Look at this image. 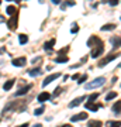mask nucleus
Segmentation results:
<instances>
[{
    "label": "nucleus",
    "mask_w": 121,
    "mask_h": 127,
    "mask_svg": "<svg viewBox=\"0 0 121 127\" xmlns=\"http://www.w3.org/2000/svg\"><path fill=\"white\" fill-rule=\"evenodd\" d=\"M104 83H106V78L100 76V78H97V79L92 81L90 83H87V85H86V89H87V90H89V89H96V88L103 86Z\"/></svg>",
    "instance_id": "1"
},
{
    "label": "nucleus",
    "mask_w": 121,
    "mask_h": 127,
    "mask_svg": "<svg viewBox=\"0 0 121 127\" xmlns=\"http://www.w3.org/2000/svg\"><path fill=\"white\" fill-rule=\"evenodd\" d=\"M17 23H18V16H17V13H16V14H13L11 17L7 20V27L10 30H16Z\"/></svg>",
    "instance_id": "2"
},
{
    "label": "nucleus",
    "mask_w": 121,
    "mask_h": 127,
    "mask_svg": "<svg viewBox=\"0 0 121 127\" xmlns=\"http://www.w3.org/2000/svg\"><path fill=\"white\" fill-rule=\"evenodd\" d=\"M103 51H104V44L100 41L99 42V47L96 45L94 47V50L92 51V58H97V57H100L101 54H103Z\"/></svg>",
    "instance_id": "3"
},
{
    "label": "nucleus",
    "mask_w": 121,
    "mask_h": 127,
    "mask_svg": "<svg viewBox=\"0 0 121 127\" xmlns=\"http://www.w3.org/2000/svg\"><path fill=\"white\" fill-rule=\"evenodd\" d=\"M117 57H118V54H111V55H109V57H106L103 61H100V62H99V66L101 68V66H104V65H107V64H110L113 59H115Z\"/></svg>",
    "instance_id": "4"
},
{
    "label": "nucleus",
    "mask_w": 121,
    "mask_h": 127,
    "mask_svg": "<svg viewBox=\"0 0 121 127\" xmlns=\"http://www.w3.org/2000/svg\"><path fill=\"white\" fill-rule=\"evenodd\" d=\"M59 76H61V74H54V75H48L45 79H44V82H42V86H48V85H49L51 82H54L55 79H56V78H59Z\"/></svg>",
    "instance_id": "5"
},
{
    "label": "nucleus",
    "mask_w": 121,
    "mask_h": 127,
    "mask_svg": "<svg viewBox=\"0 0 121 127\" xmlns=\"http://www.w3.org/2000/svg\"><path fill=\"white\" fill-rule=\"evenodd\" d=\"M11 64L14 65V66H25V64H27V59L24 57L21 58H16V59H13Z\"/></svg>",
    "instance_id": "6"
},
{
    "label": "nucleus",
    "mask_w": 121,
    "mask_h": 127,
    "mask_svg": "<svg viewBox=\"0 0 121 127\" xmlns=\"http://www.w3.org/2000/svg\"><path fill=\"white\" fill-rule=\"evenodd\" d=\"M87 117V113L86 112H83V113H79V114H76V116H72L70 117V121H79V120H86Z\"/></svg>",
    "instance_id": "7"
},
{
    "label": "nucleus",
    "mask_w": 121,
    "mask_h": 127,
    "mask_svg": "<svg viewBox=\"0 0 121 127\" xmlns=\"http://www.w3.org/2000/svg\"><path fill=\"white\" fill-rule=\"evenodd\" d=\"M85 99H86V96H80V98H76L75 100H72V102H70L68 107H70V109H73V107H76V106H79V104H80L82 102L85 100Z\"/></svg>",
    "instance_id": "8"
},
{
    "label": "nucleus",
    "mask_w": 121,
    "mask_h": 127,
    "mask_svg": "<svg viewBox=\"0 0 121 127\" xmlns=\"http://www.w3.org/2000/svg\"><path fill=\"white\" fill-rule=\"evenodd\" d=\"M100 106H101V104H96V103H93V102H87L85 107H86L87 110H90V112H97V110L100 109Z\"/></svg>",
    "instance_id": "9"
},
{
    "label": "nucleus",
    "mask_w": 121,
    "mask_h": 127,
    "mask_svg": "<svg viewBox=\"0 0 121 127\" xmlns=\"http://www.w3.org/2000/svg\"><path fill=\"white\" fill-rule=\"evenodd\" d=\"M99 42H100V40H99L96 35H92L90 38H89V41H87V47H94L97 45Z\"/></svg>",
    "instance_id": "10"
},
{
    "label": "nucleus",
    "mask_w": 121,
    "mask_h": 127,
    "mask_svg": "<svg viewBox=\"0 0 121 127\" xmlns=\"http://www.w3.org/2000/svg\"><path fill=\"white\" fill-rule=\"evenodd\" d=\"M49 99H51V95H49L48 92H42V93L38 95V100H40L41 103H42V102H46V100H49Z\"/></svg>",
    "instance_id": "11"
},
{
    "label": "nucleus",
    "mask_w": 121,
    "mask_h": 127,
    "mask_svg": "<svg viewBox=\"0 0 121 127\" xmlns=\"http://www.w3.org/2000/svg\"><path fill=\"white\" fill-rule=\"evenodd\" d=\"M30 88H31V85H25L24 88H21V89H18L17 93H16V96H23V95H25V93L30 90Z\"/></svg>",
    "instance_id": "12"
},
{
    "label": "nucleus",
    "mask_w": 121,
    "mask_h": 127,
    "mask_svg": "<svg viewBox=\"0 0 121 127\" xmlns=\"http://www.w3.org/2000/svg\"><path fill=\"white\" fill-rule=\"evenodd\" d=\"M110 42H111L113 48H117V47L121 45V38H120V37H113V38L110 40Z\"/></svg>",
    "instance_id": "13"
},
{
    "label": "nucleus",
    "mask_w": 121,
    "mask_h": 127,
    "mask_svg": "<svg viewBox=\"0 0 121 127\" xmlns=\"http://www.w3.org/2000/svg\"><path fill=\"white\" fill-rule=\"evenodd\" d=\"M55 42H56V41L54 40V38H52V40H49V41H46L45 44H44V50H46V51H51L52 47L55 45Z\"/></svg>",
    "instance_id": "14"
},
{
    "label": "nucleus",
    "mask_w": 121,
    "mask_h": 127,
    "mask_svg": "<svg viewBox=\"0 0 121 127\" xmlns=\"http://www.w3.org/2000/svg\"><path fill=\"white\" fill-rule=\"evenodd\" d=\"M14 79H10V81H7L6 83H4V85H3V89H4V90H10V89H11L13 88V85H14Z\"/></svg>",
    "instance_id": "15"
},
{
    "label": "nucleus",
    "mask_w": 121,
    "mask_h": 127,
    "mask_svg": "<svg viewBox=\"0 0 121 127\" xmlns=\"http://www.w3.org/2000/svg\"><path fill=\"white\" fill-rule=\"evenodd\" d=\"M87 127H101V121L100 120H90L87 123Z\"/></svg>",
    "instance_id": "16"
},
{
    "label": "nucleus",
    "mask_w": 121,
    "mask_h": 127,
    "mask_svg": "<svg viewBox=\"0 0 121 127\" xmlns=\"http://www.w3.org/2000/svg\"><path fill=\"white\" fill-rule=\"evenodd\" d=\"M113 112L114 113H120L121 112V100H118V102H115L114 106H113Z\"/></svg>",
    "instance_id": "17"
},
{
    "label": "nucleus",
    "mask_w": 121,
    "mask_h": 127,
    "mask_svg": "<svg viewBox=\"0 0 121 127\" xmlns=\"http://www.w3.org/2000/svg\"><path fill=\"white\" fill-rule=\"evenodd\" d=\"M115 28V24H106L101 27V31H111V30Z\"/></svg>",
    "instance_id": "18"
},
{
    "label": "nucleus",
    "mask_w": 121,
    "mask_h": 127,
    "mask_svg": "<svg viewBox=\"0 0 121 127\" xmlns=\"http://www.w3.org/2000/svg\"><path fill=\"white\" fill-rule=\"evenodd\" d=\"M68 61H69L68 57H62V55H61V57H58L56 59H55V62H56V64H66Z\"/></svg>",
    "instance_id": "19"
},
{
    "label": "nucleus",
    "mask_w": 121,
    "mask_h": 127,
    "mask_svg": "<svg viewBox=\"0 0 121 127\" xmlns=\"http://www.w3.org/2000/svg\"><path fill=\"white\" fill-rule=\"evenodd\" d=\"M40 72H41V68H34V69L28 71V75L30 76H37V75H40Z\"/></svg>",
    "instance_id": "20"
},
{
    "label": "nucleus",
    "mask_w": 121,
    "mask_h": 127,
    "mask_svg": "<svg viewBox=\"0 0 121 127\" xmlns=\"http://www.w3.org/2000/svg\"><path fill=\"white\" fill-rule=\"evenodd\" d=\"M18 40H20V44H27L28 37H27L25 34H20V35H18Z\"/></svg>",
    "instance_id": "21"
},
{
    "label": "nucleus",
    "mask_w": 121,
    "mask_h": 127,
    "mask_svg": "<svg viewBox=\"0 0 121 127\" xmlns=\"http://www.w3.org/2000/svg\"><path fill=\"white\" fill-rule=\"evenodd\" d=\"M7 14H10V16H13V14H16V13H17V9H16V7L14 6H9L7 7Z\"/></svg>",
    "instance_id": "22"
},
{
    "label": "nucleus",
    "mask_w": 121,
    "mask_h": 127,
    "mask_svg": "<svg viewBox=\"0 0 121 127\" xmlns=\"http://www.w3.org/2000/svg\"><path fill=\"white\" fill-rule=\"evenodd\" d=\"M107 126L109 127H121V120L120 121H109Z\"/></svg>",
    "instance_id": "23"
},
{
    "label": "nucleus",
    "mask_w": 121,
    "mask_h": 127,
    "mask_svg": "<svg viewBox=\"0 0 121 127\" xmlns=\"http://www.w3.org/2000/svg\"><path fill=\"white\" fill-rule=\"evenodd\" d=\"M44 112H45V107H44V106H41V107H38V109H35L34 114L35 116H40V114H42Z\"/></svg>",
    "instance_id": "24"
},
{
    "label": "nucleus",
    "mask_w": 121,
    "mask_h": 127,
    "mask_svg": "<svg viewBox=\"0 0 121 127\" xmlns=\"http://www.w3.org/2000/svg\"><path fill=\"white\" fill-rule=\"evenodd\" d=\"M117 98V93L115 92H109L107 93V96H106V100H111V99Z\"/></svg>",
    "instance_id": "25"
},
{
    "label": "nucleus",
    "mask_w": 121,
    "mask_h": 127,
    "mask_svg": "<svg viewBox=\"0 0 121 127\" xmlns=\"http://www.w3.org/2000/svg\"><path fill=\"white\" fill-rule=\"evenodd\" d=\"M97 98H99V93H93V95H90V96L87 98V102H94Z\"/></svg>",
    "instance_id": "26"
},
{
    "label": "nucleus",
    "mask_w": 121,
    "mask_h": 127,
    "mask_svg": "<svg viewBox=\"0 0 121 127\" xmlns=\"http://www.w3.org/2000/svg\"><path fill=\"white\" fill-rule=\"evenodd\" d=\"M87 81V75H82L79 76V79H77V83H85Z\"/></svg>",
    "instance_id": "27"
},
{
    "label": "nucleus",
    "mask_w": 121,
    "mask_h": 127,
    "mask_svg": "<svg viewBox=\"0 0 121 127\" xmlns=\"http://www.w3.org/2000/svg\"><path fill=\"white\" fill-rule=\"evenodd\" d=\"M77 31H79V27H77V24H72L70 33H72V34H75V33H77Z\"/></svg>",
    "instance_id": "28"
},
{
    "label": "nucleus",
    "mask_w": 121,
    "mask_h": 127,
    "mask_svg": "<svg viewBox=\"0 0 121 127\" xmlns=\"http://www.w3.org/2000/svg\"><path fill=\"white\" fill-rule=\"evenodd\" d=\"M61 90H62V88H56V89H55V92L52 93V96H54V98H56L58 95L61 93Z\"/></svg>",
    "instance_id": "29"
},
{
    "label": "nucleus",
    "mask_w": 121,
    "mask_h": 127,
    "mask_svg": "<svg viewBox=\"0 0 121 127\" xmlns=\"http://www.w3.org/2000/svg\"><path fill=\"white\" fill-rule=\"evenodd\" d=\"M68 50H69L68 47H65V48H62V50H59V55H64V54H66V52H68Z\"/></svg>",
    "instance_id": "30"
},
{
    "label": "nucleus",
    "mask_w": 121,
    "mask_h": 127,
    "mask_svg": "<svg viewBox=\"0 0 121 127\" xmlns=\"http://www.w3.org/2000/svg\"><path fill=\"white\" fill-rule=\"evenodd\" d=\"M109 4L110 6H117L118 4V0H109Z\"/></svg>",
    "instance_id": "31"
},
{
    "label": "nucleus",
    "mask_w": 121,
    "mask_h": 127,
    "mask_svg": "<svg viewBox=\"0 0 121 127\" xmlns=\"http://www.w3.org/2000/svg\"><path fill=\"white\" fill-rule=\"evenodd\" d=\"M66 4H68V6H75L76 3L73 1V0H68V1H66Z\"/></svg>",
    "instance_id": "32"
},
{
    "label": "nucleus",
    "mask_w": 121,
    "mask_h": 127,
    "mask_svg": "<svg viewBox=\"0 0 121 127\" xmlns=\"http://www.w3.org/2000/svg\"><path fill=\"white\" fill-rule=\"evenodd\" d=\"M72 79H73V81H77V79H79V74H75V75L72 76Z\"/></svg>",
    "instance_id": "33"
},
{
    "label": "nucleus",
    "mask_w": 121,
    "mask_h": 127,
    "mask_svg": "<svg viewBox=\"0 0 121 127\" xmlns=\"http://www.w3.org/2000/svg\"><path fill=\"white\" fill-rule=\"evenodd\" d=\"M17 127H28V123H24V124H20V126Z\"/></svg>",
    "instance_id": "34"
},
{
    "label": "nucleus",
    "mask_w": 121,
    "mask_h": 127,
    "mask_svg": "<svg viewBox=\"0 0 121 127\" xmlns=\"http://www.w3.org/2000/svg\"><path fill=\"white\" fill-rule=\"evenodd\" d=\"M52 1H54L55 4H59V3H61V0H52Z\"/></svg>",
    "instance_id": "35"
},
{
    "label": "nucleus",
    "mask_w": 121,
    "mask_h": 127,
    "mask_svg": "<svg viewBox=\"0 0 121 127\" xmlns=\"http://www.w3.org/2000/svg\"><path fill=\"white\" fill-rule=\"evenodd\" d=\"M33 127H42V126H41V124H34Z\"/></svg>",
    "instance_id": "36"
},
{
    "label": "nucleus",
    "mask_w": 121,
    "mask_h": 127,
    "mask_svg": "<svg viewBox=\"0 0 121 127\" xmlns=\"http://www.w3.org/2000/svg\"><path fill=\"white\" fill-rule=\"evenodd\" d=\"M62 127H72V126H70V124H64Z\"/></svg>",
    "instance_id": "37"
},
{
    "label": "nucleus",
    "mask_w": 121,
    "mask_h": 127,
    "mask_svg": "<svg viewBox=\"0 0 121 127\" xmlns=\"http://www.w3.org/2000/svg\"><path fill=\"white\" fill-rule=\"evenodd\" d=\"M107 1H109V0H101V3H107Z\"/></svg>",
    "instance_id": "38"
},
{
    "label": "nucleus",
    "mask_w": 121,
    "mask_h": 127,
    "mask_svg": "<svg viewBox=\"0 0 121 127\" xmlns=\"http://www.w3.org/2000/svg\"><path fill=\"white\" fill-rule=\"evenodd\" d=\"M118 68H121V64H118Z\"/></svg>",
    "instance_id": "39"
},
{
    "label": "nucleus",
    "mask_w": 121,
    "mask_h": 127,
    "mask_svg": "<svg viewBox=\"0 0 121 127\" xmlns=\"http://www.w3.org/2000/svg\"><path fill=\"white\" fill-rule=\"evenodd\" d=\"M7 1H10V0H7Z\"/></svg>",
    "instance_id": "40"
}]
</instances>
